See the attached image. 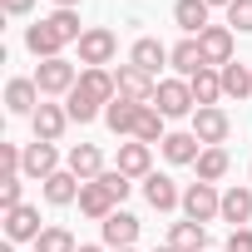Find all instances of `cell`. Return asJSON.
<instances>
[{
	"mask_svg": "<svg viewBox=\"0 0 252 252\" xmlns=\"http://www.w3.org/2000/svg\"><path fill=\"white\" fill-rule=\"evenodd\" d=\"M79 252H104V247H94V242H79Z\"/></svg>",
	"mask_w": 252,
	"mask_h": 252,
	"instance_id": "40",
	"label": "cell"
},
{
	"mask_svg": "<svg viewBox=\"0 0 252 252\" xmlns=\"http://www.w3.org/2000/svg\"><path fill=\"white\" fill-rule=\"evenodd\" d=\"M25 50H30L35 60H60V50H64V45H60V35L40 20V25H30V30H25Z\"/></svg>",
	"mask_w": 252,
	"mask_h": 252,
	"instance_id": "25",
	"label": "cell"
},
{
	"mask_svg": "<svg viewBox=\"0 0 252 252\" xmlns=\"http://www.w3.org/2000/svg\"><path fill=\"white\" fill-rule=\"evenodd\" d=\"M144 198H149V208H158V213L183 208V193H178V183H173L168 173H149V178H144Z\"/></svg>",
	"mask_w": 252,
	"mask_h": 252,
	"instance_id": "12",
	"label": "cell"
},
{
	"mask_svg": "<svg viewBox=\"0 0 252 252\" xmlns=\"http://www.w3.org/2000/svg\"><path fill=\"white\" fill-rule=\"evenodd\" d=\"M247 173H252V168H247Z\"/></svg>",
	"mask_w": 252,
	"mask_h": 252,
	"instance_id": "44",
	"label": "cell"
},
{
	"mask_svg": "<svg viewBox=\"0 0 252 252\" xmlns=\"http://www.w3.org/2000/svg\"><path fill=\"white\" fill-rule=\"evenodd\" d=\"M64 168H69L79 183H94V178L104 173V149H99V144H74V149L64 154Z\"/></svg>",
	"mask_w": 252,
	"mask_h": 252,
	"instance_id": "8",
	"label": "cell"
},
{
	"mask_svg": "<svg viewBox=\"0 0 252 252\" xmlns=\"http://www.w3.org/2000/svg\"><path fill=\"white\" fill-rule=\"evenodd\" d=\"M45 25L60 35V45H79V40H84V30H79V15H74V10H55V15H45Z\"/></svg>",
	"mask_w": 252,
	"mask_h": 252,
	"instance_id": "31",
	"label": "cell"
},
{
	"mask_svg": "<svg viewBox=\"0 0 252 252\" xmlns=\"http://www.w3.org/2000/svg\"><path fill=\"white\" fill-rule=\"evenodd\" d=\"M139 109H144V104H134V99H124V94H119V99H114V104L104 109V124H109V129H114L119 139H124V134L134 139V124H139Z\"/></svg>",
	"mask_w": 252,
	"mask_h": 252,
	"instance_id": "19",
	"label": "cell"
},
{
	"mask_svg": "<svg viewBox=\"0 0 252 252\" xmlns=\"http://www.w3.org/2000/svg\"><path fill=\"white\" fill-rule=\"evenodd\" d=\"M168 247H173V252H203V247H208V227L183 218V222L168 227Z\"/></svg>",
	"mask_w": 252,
	"mask_h": 252,
	"instance_id": "24",
	"label": "cell"
},
{
	"mask_svg": "<svg viewBox=\"0 0 252 252\" xmlns=\"http://www.w3.org/2000/svg\"><path fill=\"white\" fill-rule=\"evenodd\" d=\"M124 252H139V247H124Z\"/></svg>",
	"mask_w": 252,
	"mask_h": 252,
	"instance_id": "43",
	"label": "cell"
},
{
	"mask_svg": "<svg viewBox=\"0 0 252 252\" xmlns=\"http://www.w3.org/2000/svg\"><path fill=\"white\" fill-rule=\"evenodd\" d=\"M40 208H15V213H5V242H40Z\"/></svg>",
	"mask_w": 252,
	"mask_h": 252,
	"instance_id": "13",
	"label": "cell"
},
{
	"mask_svg": "<svg viewBox=\"0 0 252 252\" xmlns=\"http://www.w3.org/2000/svg\"><path fill=\"white\" fill-rule=\"evenodd\" d=\"M104 227V247H114V252H124V247H134V237H139V218L134 213H114V218H104L99 222Z\"/></svg>",
	"mask_w": 252,
	"mask_h": 252,
	"instance_id": "14",
	"label": "cell"
},
{
	"mask_svg": "<svg viewBox=\"0 0 252 252\" xmlns=\"http://www.w3.org/2000/svg\"><path fill=\"white\" fill-rule=\"evenodd\" d=\"M35 252H79V242H74L69 227H45L40 242H35Z\"/></svg>",
	"mask_w": 252,
	"mask_h": 252,
	"instance_id": "33",
	"label": "cell"
},
{
	"mask_svg": "<svg viewBox=\"0 0 252 252\" xmlns=\"http://www.w3.org/2000/svg\"><path fill=\"white\" fill-rule=\"evenodd\" d=\"M163 124H168V119H163L154 104H144V109H139V124H134V139H139V144H149V149H154V144H163V139H168Z\"/></svg>",
	"mask_w": 252,
	"mask_h": 252,
	"instance_id": "28",
	"label": "cell"
},
{
	"mask_svg": "<svg viewBox=\"0 0 252 252\" xmlns=\"http://www.w3.org/2000/svg\"><path fill=\"white\" fill-rule=\"evenodd\" d=\"M79 89H84L94 104H104V109L119 99V84H114V74H109V69H84V74H79Z\"/></svg>",
	"mask_w": 252,
	"mask_h": 252,
	"instance_id": "21",
	"label": "cell"
},
{
	"mask_svg": "<svg viewBox=\"0 0 252 252\" xmlns=\"http://www.w3.org/2000/svg\"><path fill=\"white\" fill-rule=\"evenodd\" d=\"M198 45H203V60H208V69H222V64H232V25H208V30L198 35Z\"/></svg>",
	"mask_w": 252,
	"mask_h": 252,
	"instance_id": "7",
	"label": "cell"
},
{
	"mask_svg": "<svg viewBox=\"0 0 252 252\" xmlns=\"http://www.w3.org/2000/svg\"><path fill=\"white\" fill-rule=\"evenodd\" d=\"M114 55H119V35L114 30H104V25L84 30V40H79V64L84 69H104Z\"/></svg>",
	"mask_w": 252,
	"mask_h": 252,
	"instance_id": "2",
	"label": "cell"
},
{
	"mask_svg": "<svg viewBox=\"0 0 252 252\" xmlns=\"http://www.w3.org/2000/svg\"><path fill=\"white\" fill-rule=\"evenodd\" d=\"M79 5V0H55V10H74Z\"/></svg>",
	"mask_w": 252,
	"mask_h": 252,
	"instance_id": "39",
	"label": "cell"
},
{
	"mask_svg": "<svg viewBox=\"0 0 252 252\" xmlns=\"http://www.w3.org/2000/svg\"><path fill=\"white\" fill-rule=\"evenodd\" d=\"M64 109H69V124H94V119L104 114V104H94V99H89V94H84L79 84H74V89L64 94Z\"/></svg>",
	"mask_w": 252,
	"mask_h": 252,
	"instance_id": "29",
	"label": "cell"
},
{
	"mask_svg": "<svg viewBox=\"0 0 252 252\" xmlns=\"http://www.w3.org/2000/svg\"><path fill=\"white\" fill-rule=\"evenodd\" d=\"M30 5H35V0H0V10H5V15H30Z\"/></svg>",
	"mask_w": 252,
	"mask_h": 252,
	"instance_id": "38",
	"label": "cell"
},
{
	"mask_svg": "<svg viewBox=\"0 0 252 252\" xmlns=\"http://www.w3.org/2000/svg\"><path fill=\"white\" fill-rule=\"evenodd\" d=\"M30 124H35V139L60 144V134L69 129V109H64V104H40V109L30 114Z\"/></svg>",
	"mask_w": 252,
	"mask_h": 252,
	"instance_id": "10",
	"label": "cell"
},
{
	"mask_svg": "<svg viewBox=\"0 0 252 252\" xmlns=\"http://www.w3.org/2000/svg\"><path fill=\"white\" fill-rule=\"evenodd\" d=\"M0 208H5V213L20 208V173L15 178H0Z\"/></svg>",
	"mask_w": 252,
	"mask_h": 252,
	"instance_id": "36",
	"label": "cell"
},
{
	"mask_svg": "<svg viewBox=\"0 0 252 252\" xmlns=\"http://www.w3.org/2000/svg\"><path fill=\"white\" fill-rule=\"evenodd\" d=\"M188 89H193V104H198V109H213V104L222 99V74H218V69H198V74L188 79Z\"/></svg>",
	"mask_w": 252,
	"mask_h": 252,
	"instance_id": "26",
	"label": "cell"
},
{
	"mask_svg": "<svg viewBox=\"0 0 252 252\" xmlns=\"http://www.w3.org/2000/svg\"><path fill=\"white\" fill-rule=\"evenodd\" d=\"M154 252H173V247H168V242H163V247H154Z\"/></svg>",
	"mask_w": 252,
	"mask_h": 252,
	"instance_id": "42",
	"label": "cell"
},
{
	"mask_svg": "<svg viewBox=\"0 0 252 252\" xmlns=\"http://www.w3.org/2000/svg\"><path fill=\"white\" fill-rule=\"evenodd\" d=\"M35 84H40V94H45V99H55V94H69V89L79 84V69H74L64 55H60V60H40Z\"/></svg>",
	"mask_w": 252,
	"mask_h": 252,
	"instance_id": "3",
	"label": "cell"
},
{
	"mask_svg": "<svg viewBox=\"0 0 252 252\" xmlns=\"http://www.w3.org/2000/svg\"><path fill=\"white\" fill-rule=\"evenodd\" d=\"M222 222H232V227L252 222V188H227L222 193Z\"/></svg>",
	"mask_w": 252,
	"mask_h": 252,
	"instance_id": "27",
	"label": "cell"
},
{
	"mask_svg": "<svg viewBox=\"0 0 252 252\" xmlns=\"http://www.w3.org/2000/svg\"><path fill=\"white\" fill-rule=\"evenodd\" d=\"M50 173H60V149L45 144V139L25 144V178H40V183H45Z\"/></svg>",
	"mask_w": 252,
	"mask_h": 252,
	"instance_id": "11",
	"label": "cell"
},
{
	"mask_svg": "<svg viewBox=\"0 0 252 252\" xmlns=\"http://www.w3.org/2000/svg\"><path fill=\"white\" fill-rule=\"evenodd\" d=\"M193 168H198V183H218L227 173V149H203Z\"/></svg>",
	"mask_w": 252,
	"mask_h": 252,
	"instance_id": "32",
	"label": "cell"
},
{
	"mask_svg": "<svg viewBox=\"0 0 252 252\" xmlns=\"http://www.w3.org/2000/svg\"><path fill=\"white\" fill-rule=\"evenodd\" d=\"M79 188H84V183H79L69 168H60V173H50V178H45V198H50L55 208H69V203H79Z\"/></svg>",
	"mask_w": 252,
	"mask_h": 252,
	"instance_id": "23",
	"label": "cell"
},
{
	"mask_svg": "<svg viewBox=\"0 0 252 252\" xmlns=\"http://www.w3.org/2000/svg\"><path fill=\"white\" fill-rule=\"evenodd\" d=\"M218 74H222V94H232V99H247V94H252V64H237V60H232V64H222Z\"/></svg>",
	"mask_w": 252,
	"mask_h": 252,
	"instance_id": "30",
	"label": "cell"
},
{
	"mask_svg": "<svg viewBox=\"0 0 252 252\" xmlns=\"http://www.w3.org/2000/svg\"><path fill=\"white\" fill-rule=\"evenodd\" d=\"M208 0H173V25L188 35V40H198L203 30H208Z\"/></svg>",
	"mask_w": 252,
	"mask_h": 252,
	"instance_id": "15",
	"label": "cell"
},
{
	"mask_svg": "<svg viewBox=\"0 0 252 252\" xmlns=\"http://www.w3.org/2000/svg\"><path fill=\"white\" fill-rule=\"evenodd\" d=\"M40 104H45V94H40L35 79H10V84H5V109H10V114H35Z\"/></svg>",
	"mask_w": 252,
	"mask_h": 252,
	"instance_id": "18",
	"label": "cell"
},
{
	"mask_svg": "<svg viewBox=\"0 0 252 252\" xmlns=\"http://www.w3.org/2000/svg\"><path fill=\"white\" fill-rule=\"evenodd\" d=\"M168 64L178 69V79H193L198 69H208V60H203V45H198V40H178V45H173V55H168Z\"/></svg>",
	"mask_w": 252,
	"mask_h": 252,
	"instance_id": "20",
	"label": "cell"
},
{
	"mask_svg": "<svg viewBox=\"0 0 252 252\" xmlns=\"http://www.w3.org/2000/svg\"><path fill=\"white\" fill-rule=\"evenodd\" d=\"M119 173L124 178H149L154 173V149L149 144H119Z\"/></svg>",
	"mask_w": 252,
	"mask_h": 252,
	"instance_id": "17",
	"label": "cell"
},
{
	"mask_svg": "<svg viewBox=\"0 0 252 252\" xmlns=\"http://www.w3.org/2000/svg\"><path fill=\"white\" fill-rule=\"evenodd\" d=\"M227 252H252V227H232V237H227Z\"/></svg>",
	"mask_w": 252,
	"mask_h": 252,
	"instance_id": "37",
	"label": "cell"
},
{
	"mask_svg": "<svg viewBox=\"0 0 252 252\" xmlns=\"http://www.w3.org/2000/svg\"><path fill=\"white\" fill-rule=\"evenodd\" d=\"M168 55H173V50H168L163 40H154V35H144V40H134V50H129V64H139L144 74H158V69L168 64Z\"/></svg>",
	"mask_w": 252,
	"mask_h": 252,
	"instance_id": "16",
	"label": "cell"
},
{
	"mask_svg": "<svg viewBox=\"0 0 252 252\" xmlns=\"http://www.w3.org/2000/svg\"><path fill=\"white\" fill-rule=\"evenodd\" d=\"M193 134H198L203 149H222L227 134H232V119H227L218 104H213V109H198V114H193Z\"/></svg>",
	"mask_w": 252,
	"mask_h": 252,
	"instance_id": "5",
	"label": "cell"
},
{
	"mask_svg": "<svg viewBox=\"0 0 252 252\" xmlns=\"http://www.w3.org/2000/svg\"><path fill=\"white\" fill-rule=\"evenodd\" d=\"M154 109H158L163 119H183V114H198V104H193V89H188V79H158Z\"/></svg>",
	"mask_w": 252,
	"mask_h": 252,
	"instance_id": "4",
	"label": "cell"
},
{
	"mask_svg": "<svg viewBox=\"0 0 252 252\" xmlns=\"http://www.w3.org/2000/svg\"><path fill=\"white\" fill-rule=\"evenodd\" d=\"M114 84H119V94H124V99H134V104H154V94H158V79H154V74H144L139 64H119Z\"/></svg>",
	"mask_w": 252,
	"mask_h": 252,
	"instance_id": "6",
	"label": "cell"
},
{
	"mask_svg": "<svg viewBox=\"0 0 252 252\" xmlns=\"http://www.w3.org/2000/svg\"><path fill=\"white\" fill-rule=\"evenodd\" d=\"M79 213H84V218H94V222H104V218H114V213H119V198L94 178V183H84V188H79Z\"/></svg>",
	"mask_w": 252,
	"mask_h": 252,
	"instance_id": "9",
	"label": "cell"
},
{
	"mask_svg": "<svg viewBox=\"0 0 252 252\" xmlns=\"http://www.w3.org/2000/svg\"><path fill=\"white\" fill-rule=\"evenodd\" d=\"M99 183H104V188H109V193H114L119 203H124V198H129V188H134V178H124L119 168H104V173H99Z\"/></svg>",
	"mask_w": 252,
	"mask_h": 252,
	"instance_id": "35",
	"label": "cell"
},
{
	"mask_svg": "<svg viewBox=\"0 0 252 252\" xmlns=\"http://www.w3.org/2000/svg\"><path fill=\"white\" fill-rule=\"evenodd\" d=\"M227 25L242 30V35H252V0H232V5H227Z\"/></svg>",
	"mask_w": 252,
	"mask_h": 252,
	"instance_id": "34",
	"label": "cell"
},
{
	"mask_svg": "<svg viewBox=\"0 0 252 252\" xmlns=\"http://www.w3.org/2000/svg\"><path fill=\"white\" fill-rule=\"evenodd\" d=\"M208 5H222V10H227V5H232V0H208Z\"/></svg>",
	"mask_w": 252,
	"mask_h": 252,
	"instance_id": "41",
	"label": "cell"
},
{
	"mask_svg": "<svg viewBox=\"0 0 252 252\" xmlns=\"http://www.w3.org/2000/svg\"><path fill=\"white\" fill-rule=\"evenodd\" d=\"M183 218L188 222H213L222 218V193L213 183H188L183 188Z\"/></svg>",
	"mask_w": 252,
	"mask_h": 252,
	"instance_id": "1",
	"label": "cell"
},
{
	"mask_svg": "<svg viewBox=\"0 0 252 252\" xmlns=\"http://www.w3.org/2000/svg\"><path fill=\"white\" fill-rule=\"evenodd\" d=\"M158 149H163V158H168V163H178V168H183V163H198V154H203V144H198V134H193V129H188V134H168Z\"/></svg>",
	"mask_w": 252,
	"mask_h": 252,
	"instance_id": "22",
	"label": "cell"
}]
</instances>
